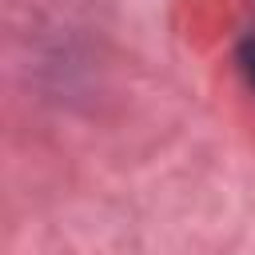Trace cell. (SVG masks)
Here are the masks:
<instances>
[{"label": "cell", "instance_id": "6da1fadb", "mask_svg": "<svg viewBox=\"0 0 255 255\" xmlns=\"http://www.w3.org/2000/svg\"><path fill=\"white\" fill-rule=\"evenodd\" d=\"M239 60H243V72H247V80L255 84V40H247V44H243V56H239Z\"/></svg>", "mask_w": 255, "mask_h": 255}]
</instances>
